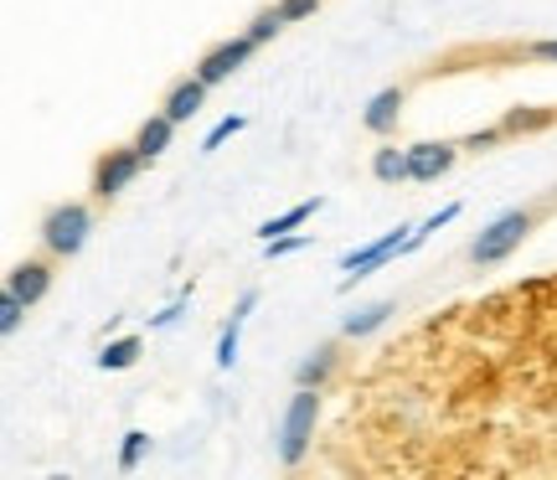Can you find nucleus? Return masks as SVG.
I'll return each mask as SVG.
<instances>
[{
	"instance_id": "obj_24",
	"label": "nucleus",
	"mask_w": 557,
	"mask_h": 480,
	"mask_svg": "<svg viewBox=\"0 0 557 480\" xmlns=\"http://www.w3.org/2000/svg\"><path fill=\"white\" fill-rule=\"evenodd\" d=\"M186 305H191V284H186V290H181V295H176L171 305H165L160 316H150V331H171V325H176V320L186 316Z\"/></svg>"
},
{
	"instance_id": "obj_3",
	"label": "nucleus",
	"mask_w": 557,
	"mask_h": 480,
	"mask_svg": "<svg viewBox=\"0 0 557 480\" xmlns=\"http://www.w3.org/2000/svg\"><path fill=\"white\" fill-rule=\"evenodd\" d=\"M532 233V212H500V218H491L485 227H480V238L470 243V259L475 263H500V259H511L521 248V238Z\"/></svg>"
},
{
	"instance_id": "obj_16",
	"label": "nucleus",
	"mask_w": 557,
	"mask_h": 480,
	"mask_svg": "<svg viewBox=\"0 0 557 480\" xmlns=\"http://www.w3.org/2000/svg\"><path fill=\"white\" fill-rule=\"evenodd\" d=\"M372 176L387 181V186L408 181V150H398V145H382L377 156H372Z\"/></svg>"
},
{
	"instance_id": "obj_18",
	"label": "nucleus",
	"mask_w": 557,
	"mask_h": 480,
	"mask_svg": "<svg viewBox=\"0 0 557 480\" xmlns=\"http://www.w3.org/2000/svg\"><path fill=\"white\" fill-rule=\"evenodd\" d=\"M145 455H150V434L145 429H129L124 434V444H120V470L129 476V470H139L145 465Z\"/></svg>"
},
{
	"instance_id": "obj_22",
	"label": "nucleus",
	"mask_w": 557,
	"mask_h": 480,
	"mask_svg": "<svg viewBox=\"0 0 557 480\" xmlns=\"http://www.w3.org/2000/svg\"><path fill=\"white\" fill-rule=\"evenodd\" d=\"M26 310H32V305L5 290V295H0V331H5V336H16V331H21V316H26Z\"/></svg>"
},
{
	"instance_id": "obj_1",
	"label": "nucleus",
	"mask_w": 557,
	"mask_h": 480,
	"mask_svg": "<svg viewBox=\"0 0 557 480\" xmlns=\"http://www.w3.org/2000/svg\"><path fill=\"white\" fill-rule=\"evenodd\" d=\"M315 419H320V387H299L289 408H284V423H278V460L299 465L305 450L315 440Z\"/></svg>"
},
{
	"instance_id": "obj_27",
	"label": "nucleus",
	"mask_w": 557,
	"mask_h": 480,
	"mask_svg": "<svg viewBox=\"0 0 557 480\" xmlns=\"http://www.w3.org/2000/svg\"><path fill=\"white\" fill-rule=\"evenodd\" d=\"M500 135H506V130H475V135L465 140V150H491V145H500Z\"/></svg>"
},
{
	"instance_id": "obj_15",
	"label": "nucleus",
	"mask_w": 557,
	"mask_h": 480,
	"mask_svg": "<svg viewBox=\"0 0 557 480\" xmlns=\"http://www.w3.org/2000/svg\"><path fill=\"white\" fill-rule=\"evenodd\" d=\"M139 336H120V341H103V352H99V367L103 372H124V367H135L139 361Z\"/></svg>"
},
{
	"instance_id": "obj_20",
	"label": "nucleus",
	"mask_w": 557,
	"mask_h": 480,
	"mask_svg": "<svg viewBox=\"0 0 557 480\" xmlns=\"http://www.w3.org/2000/svg\"><path fill=\"white\" fill-rule=\"evenodd\" d=\"M455 218H459V207H438L434 218H429V222H423V227H418V233H413V238H408V248H403V254H413V248H423V243L434 238L438 227H449V222H455Z\"/></svg>"
},
{
	"instance_id": "obj_14",
	"label": "nucleus",
	"mask_w": 557,
	"mask_h": 480,
	"mask_svg": "<svg viewBox=\"0 0 557 480\" xmlns=\"http://www.w3.org/2000/svg\"><path fill=\"white\" fill-rule=\"evenodd\" d=\"M398 305L393 300H377V305H361L357 316H346L341 320V336H351V341H361V336H372L377 325H387V316H393Z\"/></svg>"
},
{
	"instance_id": "obj_17",
	"label": "nucleus",
	"mask_w": 557,
	"mask_h": 480,
	"mask_svg": "<svg viewBox=\"0 0 557 480\" xmlns=\"http://www.w3.org/2000/svg\"><path fill=\"white\" fill-rule=\"evenodd\" d=\"M557 109H506V120H500V130L506 135H527V130H542V124H553Z\"/></svg>"
},
{
	"instance_id": "obj_11",
	"label": "nucleus",
	"mask_w": 557,
	"mask_h": 480,
	"mask_svg": "<svg viewBox=\"0 0 557 480\" xmlns=\"http://www.w3.org/2000/svg\"><path fill=\"white\" fill-rule=\"evenodd\" d=\"M320 207H325V197H305V201H295L289 212H278V218L259 222V238L269 243V238H284V233H295V227H305V222L315 218Z\"/></svg>"
},
{
	"instance_id": "obj_26",
	"label": "nucleus",
	"mask_w": 557,
	"mask_h": 480,
	"mask_svg": "<svg viewBox=\"0 0 557 480\" xmlns=\"http://www.w3.org/2000/svg\"><path fill=\"white\" fill-rule=\"evenodd\" d=\"M315 5H320V0H278V11H284V21H305V16H315Z\"/></svg>"
},
{
	"instance_id": "obj_13",
	"label": "nucleus",
	"mask_w": 557,
	"mask_h": 480,
	"mask_svg": "<svg viewBox=\"0 0 557 480\" xmlns=\"http://www.w3.org/2000/svg\"><path fill=\"white\" fill-rule=\"evenodd\" d=\"M171 135H176V120H171V114L160 109L156 120H145V124H139V135H135L139 156H145V160H156L160 150H171Z\"/></svg>"
},
{
	"instance_id": "obj_19",
	"label": "nucleus",
	"mask_w": 557,
	"mask_h": 480,
	"mask_svg": "<svg viewBox=\"0 0 557 480\" xmlns=\"http://www.w3.org/2000/svg\"><path fill=\"white\" fill-rule=\"evenodd\" d=\"M278 26H289V21H284V11L274 5V11H259V16L248 21V37H253V41L263 47V41H274V37H278Z\"/></svg>"
},
{
	"instance_id": "obj_23",
	"label": "nucleus",
	"mask_w": 557,
	"mask_h": 480,
	"mask_svg": "<svg viewBox=\"0 0 557 480\" xmlns=\"http://www.w3.org/2000/svg\"><path fill=\"white\" fill-rule=\"evenodd\" d=\"M310 233H284V238H269L263 243V254H269V259H289V254H299V248H310Z\"/></svg>"
},
{
	"instance_id": "obj_28",
	"label": "nucleus",
	"mask_w": 557,
	"mask_h": 480,
	"mask_svg": "<svg viewBox=\"0 0 557 480\" xmlns=\"http://www.w3.org/2000/svg\"><path fill=\"white\" fill-rule=\"evenodd\" d=\"M527 52H532L537 62H557V41H532Z\"/></svg>"
},
{
	"instance_id": "obj_25",
	"label": "nucleus",
	"mask_w": 557,
	"mask_h": 480,
	"mask_svg": "<svg viewBox=\"0 0 557 480\" xmlns=\"http://www.w3.org/2000/svg\"><path fill=\"white\" fill-rule=\"evenodd\" d=\"M243 124H248V120H243V114H227V120H218V124H212V130H207V140H201V150H218L222 140H233V135H238Z\"/></svg>"
},
{
	"instance_id": "obj_6",
	"label": "nucleus",
	"mask_w": 557,
	"mask_h": 480,
	"mask_svg": "<svg viewBox=\"0 0 557 480\" xmlns=\"http://www.w3.org/2000/svg\"><path fill=\"white\" fill-rule=\"evenodd\" d=\"M145 171V156H139V145H120V150H109V156L94 165V197H120L124 186Z\"/></svg>"
},
{
	"instance_id": "obj_12",
	"label": "nucleus",
	"mask_w": 557,
	"mask_h": 480,
	"mask_svg": "<svg viewBox=\"0 0 557 480\" xmlns=\"http://www.w3.org/2000/svg\"><path fill=\"white\" fill-rule=\"evenodd\" d=\"M331 372H336V341H320L315 352H310V357L299 361V387H325V382H331Z\"/></svg>"
},
{
	"instance_id": "obj_4",
	"label": "nucleus",
	"mask_w": 557,
	"mask_h": 480,
	"mask_svg": "<svg viewBox=\"0 0 557 480\" xmlns=\"http://www.w3.org/2000/svg\"><path fill=\"white\" fill-rule=\"evenodd\" d=\"M408 238H413V227H393V233H382L377 243H367V248H351V254H341V269H346V280H341V295L351 290L357 280H367L372 269H382V263L393 259V254H403L408 248Z\"/></svg>"
},
{
	"instance_id": "obj_7",
	"label": "nucleus",
	"mask_w": 557,
	"mask_h": 480,
	"mask_svg": "<svg viewBox=\"0 0 557 480\" xmlns=\"http://www.w3.org/2000/svg\"><path fill=\"white\" fill-rule=\"evenodd\" d=\"M465 145H449V140H423L408 150V181H438L449 165L459 160Z\"/></svg>"
},
{
	"instance_id": "obj_8",
	"label": "nucleus",
	"mask_w": 557,
	"mask_h": 480,
	"mask_svg": "<svg viewBox=\"0 0 557 480\" xmlns=\"http://www.w3.org/2000/svg\"><path fill=\"white\" fill-rule=\"evenodd\" d=\"M5 290L11 295H21L26 305H37L47 290H52V269H47V259H26V263H16L11 274H5Z\"/></svg>"
},
{
	"instance_id": "obj_9",
	"label": "nucleus",
	"mask_w": 557,
	"mask_h": 480,
	"mask_svg": "<svg viewBox=\"0 0 557 480\" xmlns=\"http://www.w3.org/2000/svg\"><path fill=\"white\" fill-rule=\"evenodd\" d=\"M201 103H207V83L191 73V78L171 83V94H165V103H160V109H165L176 124H186V120H197V114H201Z\"/></svg>"
},
{
	"instance_id": "obj_2",
	"label": "nucleus",
	"mask_w": 557,
	"mask_h": 480,
	"mask_svg": "<svg viewBox=\"0 0 557 480\" xmlns=\"http://www.w3.org/2000/svg\"><path fill=\"white\" fill-rule=\"evenodd\" d=\"M88 233H94V212H88L83 201H58V207L41 218V243H47V254H58V259L83 254Z\"/></svg>"
},
{
	"instance_id": "obj_10",
	"label": "nucleus",
	"mask_w": 557,
	"mask_h": 480,
	"mask_svg": "<svg viewBox=\"0 0 557 480\" xmlns=\"http://www.w3.org/2000/svg\"><path fill=\"white\" fill-rule=\"evenodd\" d=\"M398 114H403V88H382V94H372V99H367L361 124H367L372 135H387V130L398 124Z\"/></svg>"
},
{
	"instance_id": "obj_21",
	"label": "nucleus",
	"mask_w": 557,
	"mask_h": 480,
	"mask_svg": "<svg viewBox=\"0 0 557 480\" xmlns=\"http://www.w3.org/2000/svg\"><path fill=\"white\" fill-rule=\"evenodd\" d=\"M238 336H243V320H227V325H222V341H218L222 372H233V361H238Z\"/></svg>"
},
{
	"instance_id": "obj_5",
	"label": "nucleus",
	"mask_w": 557,
	"mask_h": 480,
	"mask_svg": "<svg viewBox=\"0 0 557 480\" xmlns=\"http://www.w3.org/2000/svg\"><path fill=\"white\" fill-rule=\"evenodd\" d=\"M253 47H259V41L248 37V32H243V37L218 41V47H207V52H201V62H197V78L207 83V88H218V83H227V78H233V73L243 67V62L253 58Z\"/></svg>"
}]
</instances>
